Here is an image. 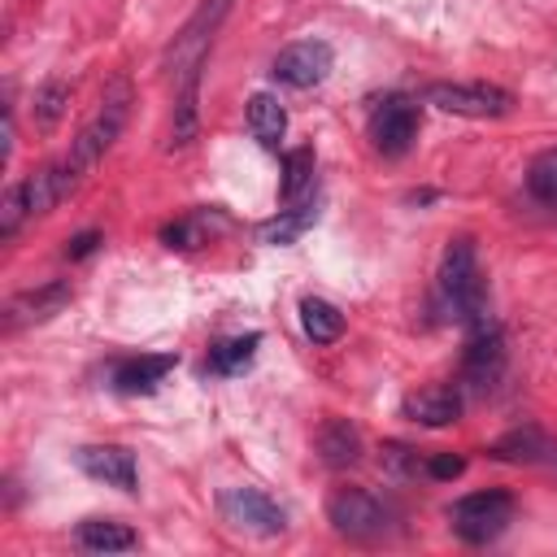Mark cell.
<instances>
[{
    "label": "cell",
    "mask_w": 557,
    "mask_h": 557,
    "mask_svg": "<svg viewBox=\"0 0 557 557\" xmlns=\"http://www.w3.org/2000/svg\"><path fill=\"white\" fill-rule=\"evenodd\" d=\"M65 104H70V87L61 83V78H52V83H44L39 91H35V122L48 131V126H57L61 122V113H65Z\"/></svg>",
    "instance_id": "cell-27"
},
{
    "label": "cell",
    "mask_w": 557,
    "mask_h": 557,
    "mask_svg": "<svg viewBox=\"0 0 557 557\" xmlns=\"http://www.w3.org/2000/svg\"><path fill=\"white\" fill-rule=\"evenodd\" d=\"M418 139V104L409 96H383L370 113V144L383 157H405Z\"/></svg>",
    "instance_id": "cell-10"
},
{
    "label": "cell",
    "mask_w": 557,
    "mask_h": 557,
    "mask_svg": "<svg viewBox=\"0 0 557 557\" xmlns=\"http://www.w3.org/2000/svg\"><path fill=\"white\" fill-rule=\"evenodd\" d=\"M257 344H261L257 331L213 344V348H209V370H213V374H239V370H248L252 357H257Z\"/></svg>",
    "instance_id": "cell-23"
},
{
    "label": "cell",
    "mask_w": 557,
    "mask_h": 557,
    "mask_svg": "<svg viewBox=\"0 0 557 557\" xmlns=\"http://www.w3.org/2000/svg\"><path fill=\"white\" fill-rule=\"evenodd\" d=\"M248 131L261 148H278V139L287 131V109L278 104V96H270V91L248 96Z\"/></svg>",
    "instance_id": "cell-19"
},
{
    "label": "cell",
    "mask_w": 557,
    "mask_h": 557,
    "mask_svg": "<svg viewBox=\"0 0 557 557\" xmlns=\"http://www.w3.org/2000/svg\"><path fill=\"white\" fill-rule=\"evenodd\" d=\"M505 366H509V352H505L500 326H492V322L474 326L470 331V344H466V357H461V387L487 396L505 379Z\"/></svg>",
    "instance_id": "cell-8"
},
{
    "label": "cell",
    "mask_w": 557,
    "mask_h": 557,
    "mask_svg": "<svg viewBox=\"0 0 557 557\" xmlns=\"http://www.w3.org/2000/svg\"><path fill=\"white\" fill-rule=\"evenodd\" d=\"M331 65H335V52H331L326 39H296V44H287V48L274 57L270 74H274V83L305 91V87H318V83L331 74Z\"/></svg>",
    "instance_id": "cell-11"
},
{
    "label": "cell",
    "mask_w": 557,
    "mask_h": 557,
    "mask_svg": "<svg viewBox=\"0 0 557 557\" xmlns=\"http://www.w3.org/2000/svg\"><path fill=\"white\" fill-rule=\"evenodd\" d=\"M326 522L348 540H383L392 531V509L366 487H335L326 496Z\"/></svg>",
    "instance_id": "cell-6"
},
{
    "label": "cell",
    "mask_w": 557,
    "mask_h": 557,
    "mask_svg": "<svg viewBox=\"0 0 557 557\" xmlns=\"http://www.w3.org/2000/svg\"><path fill=\"white\" fill-rule=\"evenodd\" d=\"M487 453L496 461H518V466H557V444L544 431H535V426L505 431Z\"/></svg>",
    "instance_id": "cell-15"
},
{
    "label": "cell",
    "mask_w": 557,
    "mask_h": 557,
    "mask_svg": "<svg viewBox=\"0 0 557 557\" xmlns=\"http://www.w3.org/2000/svg\"><path fill=\"white\" fill-rule=\"evenodd\" d=\"M126 113H131V87H126V83H113V87L104 91L100 109L91 113V122H87V126L78 131V139L70 144L65 161H70L78 174H87V170H91V165L113 148V139L122 135Z\"/></svg>",
    "instance_id": "cell-3"
},
{
    "label": "cell",
    "mask_w": 557,
    "mask_h": 557,
    "mask_svg": "<svg viewBox=\"0 0 557 557\" xmlns=\"http://www.w3.org/2000/svg\"><path fill=\"white\" fill-rule=\"evenodd\" d=\"M461 470H466V461L453 457V453H431L426 457V479H457Z\"/></svg>",
    "instance_id": "cell-28"
},
{
    "label": "cell",
    "mask_w": 557,
    "mask_h": 557,
    "mask_svg": "<svg viewBox=\"0 0 557 557\" xmlns=\"http://www.w3.org/2000/svg\"><path fill=\"white\" fill-rule=\"evenodd\" d=\"M313 444H318V457L326 461V466H352L357 457H361V431L348 422V418H326L322 426H318V435H313Z\"/></svg>",
    "instance_id": "cell-17"
},
{
    "label": "cell",
    "mask_w": 557,
    "mask_h": 557,
    "mask_svg": "<svg viewBox=\"0 0 557 557\" xmlns=\"http://www.w3.org/2000/svg\"><path fill=\"white\" fill-rule=\"evenodd\" d=\"M218 513H222V522H231L235 531L261 535V540L287 531V509H283L274 496H265L261 487H222V492H218Z\"/></svg>",
    "instance_id": "cell-7"
},
{
    "label": "cell",
    "mask_w": 557,
    "mask_h": 557,
    "mask_svg": "<svg viewBox=\"0 0 557 557\" xmlns=\"http://www.w3.org/2000/svg\"><path fill=\"white\" fill-rule=\"evenodd\" d=\"M466 409V396H461V383H426L418 392L405 396L400 413L409 422H422V426H453Z\"/></svg>",
    "instance_id": "cell-13"
},
{
    "label": "cell",
    "mask_w": 557,
    "mask_h": 557,
    "mask_svg": "<svg viewBox=\"0 0 557 557\" xmlns=\"http://www.w3.org/2000/svg\"><path fill=\"white\" fill-rule=\"evenodd\" d=\"M78 544L87 553H126L139 544V535L126 527V522H113V518H87L78 522Z\"/></svg>",
    "instance_id": "cell-20"
},
{
    "label": "cell",
    "mask_w": 557,
    "mask_h": 557,
    "mask_svg": "<svg viewBox=\"0 0 557 557\" xmlns=\"http://www.w3.org/2000/svg\"><path fill=\"white\" fill-rule=\"evenodd\" d=\"M313 218H318L313 200L292 205V209H283L274 222H265V226H261V239H265V244H292V239H296L305 226H313Z\"/></svg>",
    "instance_id": "cell-24"
},
{
    "label": "cell",
    "mask_w": 557,
    "mask_h": 557,
    "mask_svg": "<svg viewBox=\"0 0 557 557\" xmlns=\"http://www.w3.org/2000/svg\"><path fill=\"white\" fill-rule=\"evenodd\" d=\"M231 4H235V0H200V4H196V13L178 26V35H174V44H170V52H165V70H170V78H174V83H178V78H187V74H196V70L205 65L209 44H213L218 26L226 22Z\"/></svg>",
    "instance_id": "cell-4"
},
{
    "label": "cell",
    "mask_w": 557,
    "mask_h": 557,
    "mask_svg": "<svg viewBox=\"0 0 557 557\" xmlns=\"http://www.w3.org/2000/svg\"><path fill=\"white\" fill-rule=\"evenodd\" d=\"M527 191L540 200V205H557V148L540 152L527 170Z\"/></svg>",
    "instance_id": "cell-25"
},
{
    "label": "cell",
    "mask_w": 557,
    "mask_h": 557,
    "mask_svg": "<svg viewBox=\"0 0 557 557\" xmlns=\"http://www.w3.org/2000/svg\"><path fill=\"white\" fill-rule=\"evenodd\" d=\"M283 205H305L313 200V148H292L283 157V183H278Z\"/></svg>",
    "instance_id": "cell-21"
},
{
    "label": "cell",
    "mask_w": 557,
    "mask_h": 557,
    "mask_svg": "<svg viewBox=\"0 0 557 557\" xmlns=\"http://www.w3.org/2000/svg\"><path fill=\"white\" fill-rule=\"evenodd\" d=\"M440 296L448 305V313L457 322H466L470 331L487 322V287H483V270H479V252L470 235L448 239L444 257H440Z\"/></svg>",
    "instance_id": "cell-1"
},
{
    "label": "cell",
    "mask_w": 557,
    "mask_h": 557,
    "mask_svg": "<svg viewBox=\"0 0 557 557\" xmlns=\"http://www.w3.org/2000/svg\"><path fill=\"white\" fill-rule=\"evenodd\" d=\"M174 370V352H144V357H126L113 366V387L126 392V396H139V392H152L165 374Z\"/></svg>",
    "instance_id": "cell-16"
},
{
    "label": "cell",
    "mask_w": 557,
    "mask_h": 557,
    "mask_svg": "<svg viewBox=\"0 0 557 557\" xmlns=\"http://www.w3.org/2000/svg\"><path fill=\"white\" fill-rule=\"evenodd\" d=\"M513 518V496L505 487H487V492H470L461 500L448 505V527L457 540L466 544H492Z\"/></svg>",
    "instance_id": "cell-5"
},
{
    "label": "cell",
    "mask_w": 557,
    "mask_h": 557,
    "mask_svg": "<svg viewBox=\"0 0 557 557\" xmlns=\"http://www.w3.org/2000/svg\"><path fill=\"white\" fill-rule=\"evenodd\" d=\"M96 244H100V231H83V235H74V239L65 244V252H70V257H87Z\"/></svg>",
    "instance_id": "cell-29"
},
{
    "label": "cell",
    "mask_w": 557,
    "mask_h": 557,
    "mask_svg": "<svg viewBox=\"0 0 557 557\" xmlns=\"http://www.w3.org/2000/svg\"><path fill=\"white\" fill-rule=\"evenodd\" d=\"M78 178H83V174L61 157V161H52V165L26 174L22 183H13V187L4 191V200H0V235H13V231L22 226V218H39V213L57 209V205L78 187Z\"/></svg>",
    "instance_id": "cell-2"
},
{
    "label": "cell",
    "mask_w": 557,
    "mask_h": 557,
    "mask_svg": "<svg viewBox=\"0 0 557 557\" xmlns=\"http://www.w3.org/2000/svg\"><path fill=\"white\" fill-rule=\"evenodd\" d=\"M178 91H174V122H170V148H183V144H191L196 139V126H200V70L196 74H187V78H178L174 83Z\"/></svg>",
    "instance_id": "cell-18"
},
{
    "label": "cell",
    "mask_w": 557,
    "mask_h": 557,
    "mask_svg": "<svg viewBox=\"0 0 557 557\" xmlns=\"http://www.w3.org/2000/svg\"><path fill=\"white\" fill-rule=\"evenodd\" d=\"M74 461H78L83 474H91L104 487L135 492V483H139V466H135V457L122 444H87V448L74 453Z\"/></svg>",
    "instance_id": "cell-14"
},
{
    "label": "cell",
    "mask_w": 557,
    "mask_h": 557,
    "mask_svg": "<svg viewBox=\"0 0 557 557\" xmlns=\"http://www.w3.org/2000/svg\"><path fill=\"white\" fill-rule=\"evenodd\" d=\"M422 100L444 113H457V117H500L513 104L509 91L492 87V83H431L422 91Z\"/></svg>",
    "instance_id": "cell-9"
},
{
    "label": "cell",
    "mask_w": 557,
    "mask_h": 557,
    "mask_svg": "<svg viewBox=\"0 0 557 557\" xmlns=\"http://www.w3.org/2000/svg\"><path fill=\"white\" fill-rule=\"evenodd\" d=\"M70 296H74V287H70L65 278H52V283H44V287L17 292V296L4 305L0 326L13 335V331H22V326H30V322H48V318H57V313L70 305Z\"/></svg>",
    "instance_id": "cell-12"
},
{
    "label": "cell",
    "mask_w": 557,
    "mask_h": 557,
    "mask_svg": "<svg viewBox=\"0 0 557 557\" xmlns=\"http://www.w3.org/2000/svg\"><path fill=\"white\" fill-rule=\"evenodd\" d=\"M379 466L392 479H418V474H426V457H418L409 444H383L379 448Z\"/></svg>",
    "instance_id": "cell-26"
},
{
    "label": "cell",
    "mask_w": 557,
    "mask_h": 557,
    "mask_svg": "<svg viewBox=\"0 0 557 557\" xmlns=\"http://www.w3.org/2000/svg\"><path fill=\"white\" fill-rule=\"evenodd\" d=\"M300 326L313 344H331V339L344 335V313L322 296H305L300 300Z\"/></svg>",
    "instance_id": "cell-22"
}]
</instances>
